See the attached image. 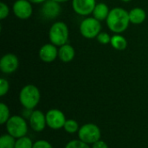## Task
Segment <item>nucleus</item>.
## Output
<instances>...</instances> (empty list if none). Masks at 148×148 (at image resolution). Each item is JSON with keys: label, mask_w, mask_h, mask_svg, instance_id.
I'll use <instances>...</instances> for the list:
<instances>
[{"label": "nucleus", "mask_w": 148, "mask_h": 148, "mask_svg": "<svg viewBox=\"0 0 148 148\" xmlns=\"http://www.w3.org/2000/svg\"><path fill=\"white\" fill-rule=\"evenodd\" d=\"M39 89L32 84L24 86L19 93V101L24 108L34 109L40 101Z\"/></svg>", "instance_id": "obj_2"}, {"label": "nucleus", "mask_w": 148, "mask_h": 148, "mask_svg": "<svg viewBox=\"0 0 148 148\" xmlns=\"http://www.w3.org/2000/svg\"><path fill=\"white\" fill-rule=\"evenodd\" d=\"M16 140L11 135L3 134L0 137V148H15Z\"/></svg>", "instance_id": "obj_18"}, {"label": "nucleus", "mask_w": 148, "mask_h": 148, "mask_svg": "<svg viewBox=\"0 0 148 148\" xmlns=\"http://www.w3.org/2000/svg\"><path fill=\"white\" fill-rule=\"evenodd\" d=\"M101 133L99 127L93 123H87L82 126L78 131L79 140L88 144L93 145L96 141L101 140Z\"/></svg>", "instance_id": "obj_5"}, {"label": "nucleus", "mask_w": 148, "mask_h": 148, "mask_svg": "<svg viewBox=\"0 0 148 148\" xmlns=\"http://www.w3.org/2000/svg\"><path fill=\"white\" fill-rule=\"evenodd\" d=\"M53 1L57 2V3H66V2H68V1H69V0H53Z\"/></svg>", "instance_id": "obj_29"}, {"label": "nucleus", "mask_w": 148, "mask_h": 148, "mask_svg": "<svg viewBox=\"0 0 148 148\" xmlns=\"http://www.w3.org/2000/svg\"><path fill=\"white\" fill-rule=\"evenodd\" d=\"M111 37H112V36H110V35H109L108 33H107V32H101V33L97 36L96 38H97V41H98L100 43L106 45V44L110 43V42H111Z\"/></svg>", "instance_id": "obj_23"}, {"label": "nucleus", "mask_w": 148, "mask_h": 148, "mask_svg": "<svg viewBox=\"0 0 148 148\" xmlns=\"http://www.w3.org/2000/svg\"><path fill=\"white\" fill-rule=\"evenodd\" d=\"M95 5V0H72L73 10L80 16H88L93 13Z\"/></svg>", "instance_id": "obj_9"}, {"label": "nucleus", "mask_w": 148, "mask_h": 148, "mask_svg": "<svg viewBox=\"0 0 148 148\" xmlns=\"http://www.w3.org/2000/svg\"><path fill=\"white\" fill-rule=\"evenodd\" d=\"M62 11L60 3L53 0H47L43 3L42 8V14L45 18L54 19L57 17Z\"/></svg>", "instance_id": "obj_13"}, {"label": "nucleus", "mask_w": 148, "mask_h": 148, "mask_svg": "<svg viewBox=\"0 0 148 148\" xmlns=\"http://www.w3.org/2000/svg\"><path fill=\"white\" fill-rule=\"evenodd\" d=\"M12 10L15 16L22 20L29 18L33 12L31 3L29 0H16L13 4Z\"/></svg>", "instance_id": "obj_8"}, {"label": "nucleus", "mask_w": 148, "mask_h": 148, "mask_svg": "<svg viewBox=\"0 0 148 148\" xmlns=\"http://www.w3.org/2000/svg\"><path fill=\"white\" fill-rule=\"evenodd\" d=\"M18 68V58L16 55L9 53L2 56L0 60V69L4 74H11Z\"/></svg>", "instance_id": "obj_10"}, {"label": "nucleus", "mask_w": 148, "mask_h": 148, "mask_svg": "<svg viewBox=\"0 0 148 148\" xmlns=\"http://www.w3.org/2000/svg\"><path fill=\"white\" fill-rule=\"evenodd\" d=\"M30 127L36 132H42L47 126L46 114L40 110H33L31 116L29 119Z\"/></svg>", "instance_id": "obj_11"}, {"label": "nucleus", "mask_w": 148, "mask_h": 148, "mask_svg": "<svg viewBox=\"0 0 148 148\" xmlns=\"http://www.w3.org/2000/svg\"><path fill=\"white\" fill-rule=\"evenodd\" d=\"M147 17V13L142 8H134L129 11V18L130 23L134 24H140L142 23Z\"/></svg>", "instance_id": "obj_15"}, {"label": "nucleus", "mask_w": 148, "mask_h": 148, "mask_svg": "<svg viewBox=\"0 0 148 148\" xmlns=\"http://www.w3.org/2000/svg\"><path fill=\"white\" fill-rule=\"evenodd\" d=\"M10 88V84L8 81L4 78L0 79V96H4Z\"/></svg>", "instance_id": "obj_24"}, {"label": "nucleus", "mask_w": 148, "mask_h": 148, "mask_svg": "<svg viewBox=\"0 0 148 148\" xmlns=\"http://www.w3.org/2000/svg\"><path fill=\"white\" fill-rule=\"evenodd\" d=\"M109 12H110V10L108 9V6L106 3H96L92 14L95 18H96L97 20H99L101 22V21H103L108 18Z\"/></svg>", "instance_id": "obj_16"}, {"label": "nucleus", "mask_w": 148, "mask_h": 148, "mask_svg": "<svg viewBox=\"0 0 148 148\" xmlns=\"http://www.w3.org/2000/svg\"><path fill=\"white\" fill-rule=\"evenodd\" d=\"M33 148H53V147L49 141L44 140H40L34 143Z\"/></svg>", "instance_id": "obj_26"}, {"label": "nucleus", "mask_w": 148, "mask_h": 148, "mask_svg": "<svg viewBox=\"0 0 148 148\" xmlns=\"http://www.w3.org/2000/svg\"><path fill=\"white\" fill-rule=\"evenodd\" d=\"M91 148H108V146L107 145V143L103 140H98L95 143H94L92 145Z\"/></svg>", "instance_id": "obj_27"}, {"label": "nucleus", "mask_w": 148, "mask_h": 148, "mask_svg": "<svg viewBox=\"0 0 148 148\" xmlns=\"http://www.w3.org/2000/svg\"><path fill=\"white\" fill-rule=\"evenodd\" d=\"M33 141L27 136L21 137L16 140L15 148H33Z\"/></svg>", "instance_id": "obj_19"}, {"label": "nucleus", "mask_w": 148, "mask_h": 148, "mask_svg": "<svg viewBox=\"0 0 148 148\" xmlns=\"http://www.w3.org/2000/svg\"><path fill=\"white\" fill-rule=\"evenodd\" d=\"M106 20L108 29L115 34H120L128 28L130 23L129 12L123 8L115 7L110 10Z\"/></svg>", "instance_id": "obj_1"}, {"label": "nucleus", "mask_w": 148, "mask_h": 148, "mask_svg": "<svg viewBox=\"0 0 148 148\" xmlns=\"http://www.w3.org/2000/svg\"><path fill=\"white\" fill-rule=\"evenodd\" d=\"M58 56V49L53 43H47L42 46L39 49L40 59L47 63L54 62Z\"/></svg>", "instance_id": "obj_12"}, {"label": "nucleus", "mask_w": 148, "mask_h": 148, "mask_svg": "<svg viewBox=\"0 0 148 148\" xmlns=\"http://www.w3.org/2000/svg\"><path fill=\"white\" fill-rule=\"evenodd\" d=\"M29 1L30 3H44L47 0H29Z\"/></svg>", "instance_id": "obj_28"}, {"label": "nucleus", "mask_w": 148, "mask_h": 148, "mask_svg": "<svg viewBox=\"0 0 148 148\" xmlns=\"http://www.w3.org/2000/svg\"><path fill=\"white\" fill-rule=\"evenodd\" d=\"M49 38L51 43L56 47H61L67 43L69 40V28L63 22H56L50 27Z\"/></svg>", "instance_id": "obj_3"}, {"label": "nucleus", "mask_w": 148, "mask_h": 148, "mask_svg": "<svg viewBox=\"0 0 148 148\" xmlns=\"http://www.w3.org/2000/svg\"><path fill=\"white\" fill-rule=\"evenodd\" d=\"M63 128L69 134H75V133L79 131L80 127H79L78 123L76 122V121H75L73 119H69V120L66 121Z\"/></svg>", "instance_id": "obj_21"}, {"label": "nucleus", "mask_w": 148, "mask_h": 148, "mask_svg": "<svg viewBox=\"0 0 148 148\" xmlns=\"http://www.w3.org/2000/svg\"><path fill=\"white\" fill-rule=\"evenodd\" d=\"M65 148H90V147L81 140H73L67 143Z\"/></svg>", "instance_id": "obj_22"}, {"label": "nucleus", "mask_w": 148, "mask_h": 148, "mask_svg": "<svg viewBox=\"0 0 148 148\" xmlns=\"http://www.w3.org/2000/svg\"><path fill=\"white\" fill-rule=\"evenodd\" d=\"M101 24L99 20L93 17L85 18L80 24V32L82 36L87 39H93L97 37L101 33Z\"/></svg>", "instance_id": "obj_6"}, {"label": "nucleus", "mask_w": 148, "mask_h": 148, "mask_svg": "<svg viewBox=\"0 0 148 148\" xmlns=\"http://www.w3.org/2000/svg\"><path fill=\"white\" fill-rule=\"evenodd\" d=\"M75 56V51L73 46L66 43L61 46L58 49V57L62 62H71Z\"/></svg>", "instance_id": "obj_14"}, {"label": "nucleus", "mask_w": 148, "mask_h": 148, "mask_svg": "<svg viewBox=\"0 0 148 148\" xmlns=\"http://www.w3.org/2000/svg\"><path fill=\"white\" fill-rule=\"evenodd\" d=\"M66 121L64 114L59 109H50L46 113L47 126L53 130H59L62 128Z\"/></svg>", "instance_id": "obj_7"}, {"label": "nucleus", "mask_w": 148, "mask_h": 148, "mask_svg": "<svg viewBox=\"0 0 148 148\" xmlns=\"http://www.w3.org/2000/svg\"><path fill=\"white\" fill-rule=\"evenodd\" d=\"M7 133L14 137L15 139H19L21 137L26 136L28 133V125L23 117L19 115H13L6 122Z\"/></svg>", "instance_id": "obj_4"}, {"label": "nucleus", "mask_w": 148, "mask_h": 148, "mask_svg": "<svg viewBox=\"0 0 148 148\" xmlns=\"http://www.w3.org/2000/svg\"><path fill=\"white\" fill-rule=\"evenodd\" d=\"M110 43L113 46V48L116 50H124L127 46V39L119 34L112 36Z\"/></svg>", "instance_id": "obj_17"}, {"label": "nucleus", "mask_w": 148, "mask_h": 148, "mask_svg": "<svg viewBox=\"0 0 148 148\" xmlns=\"http://www.w3.org/2000/svg\"><path fill=\"white\" fill-rule=\"evenodd\" d=\"M122 2H125V3H128V2H130V1H132V0H121Z\"/></svg>", "instance_id": "obj_30"}, {"label": "nucleus", "mask_w": 148, "mask_h": 148, "mask_svg": "<svg viewBox=\"0 0 148 148\" xmlns=\"http://www.w3.org/2000/svg\"><path fill=\"white\" fill-rule=\"evenodd\" d=\"M10 118V115L9 108L6 104L2 102L0 104V124L1 125L6 124V122L8 121Z\"/></svg>", "instance_id": "obj_20"}, {"label": "nucleus", "mask_w": 148, "mask_h": 148, "mask_svg": "<svg viewBox=\"0 0 148 148\" xmlns=\"http://www.w3.org/2000/svg\"><path fill=\"white\" fill-rule=\"evenodd\" d=\"M9 16V7L3 2L0 3V19L3 20Z\"/></svg>", "instance_id": "obj_25"}]
</instances>
